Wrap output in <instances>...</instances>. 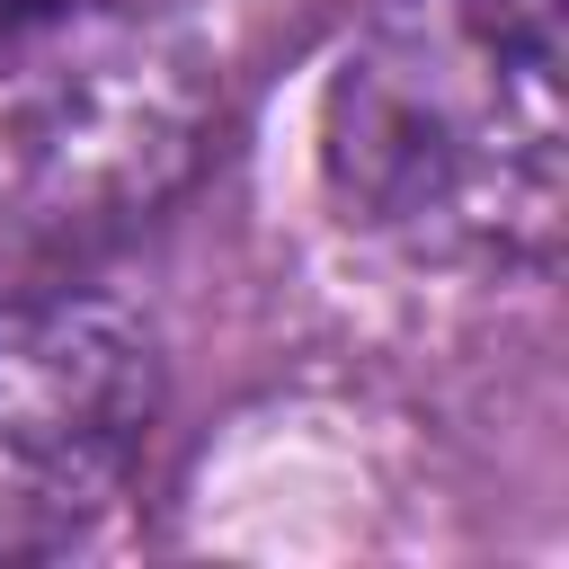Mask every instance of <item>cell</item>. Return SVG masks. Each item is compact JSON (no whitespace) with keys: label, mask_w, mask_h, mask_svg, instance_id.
I'll use <instances>...</instances> for the list:
<instances>
[{"label":"cell","mask_w":569,"mask_h":569,"mask_svg":"<svg viewBox=\"0 0 569 569\" xmlns=\"http://www.w3.org/2000/svg\"><path fill=\"white\" fill-rule=\"evenodd\" d=\"M320 169L418 267H551L560 0H373L320 89Z\"/></svg>","instance_id":"6da1fadb"},{"label":"cell","mask_w":569,"mask_h":569,"mask_svg":"<svg viewBox=\"0 0 569 569\" xmlns=\"http://www.w3.org/2000/svg\"><path fill=\"white\" fill-rule=\"evenodd\" d=\"M204 133L196 53L151 0H0V213H142Z\"/></svg>","instance_id":"7a4b0ae2"},{"label":"cell","mask_w":569,"mask_h":569,"mask_svg":"<svg viewBox=\"0 0 569 569\" xmlns=\"http://www.w3.org/2000/svg\"><path fill=\"white\" fill-rule=\"evenodd\" d=\"M160 427V347L107 293L0 302V560L98 533L142 480Z\"/></svg>","instance_id":"3957f363"}]
</instances>
